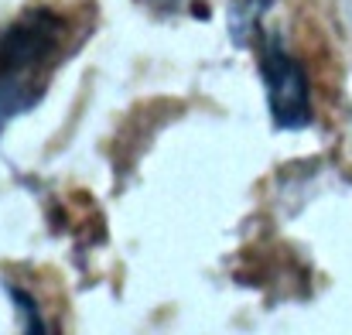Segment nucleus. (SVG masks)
<instances>
[{
  "label": "nucleus",
  "mask_w": 352,
  "mask_h": 335,
  "mask_svg": "<svg viewBox=\"0 0 352 335\" xmlns=\"http://www.w3.org/2000/svg\"><path fill=\"white\" fill-rule=\"evenodd\" d=\"M10 294H14L17 312H24V335H45V322H41V315H38L34 301H31L24 291H17V288H10Z\"/></svg>",
  "instance_id": "obj_3"
},
{
  "label": "nucleus",
  "mask_w": 352,
  "mask_h": 335,
  "mask_svg": "<svg viewBox=\"0 0 352 335\" xmlns=\"http://www.w3.org/2000/svg\"><path fill=\"white\" fill-rule=\"evenodd\" d=\"M260 76L267 83V100L277 127H305L311 120V93H308V76L291 58L284 41L277 34L260 38Z\"/></svg>",
  "instance_id": "obj_2"
},
{
  "label": "nucleus",
  "mask_w": 352,
  "mask_h": 335,
  "mask_svg": "<svg viewBox=\"0 0 352 335\" xmlns=\"http://www.w3.org/2000/svg\"><path fill=\"white\" fill-rule=\"evenodd\" d=\"M65 38V21L55 10H28L0 28V123L34 107Z\"/></svg>",
  "instance_id": "obj_1"
}]
</instances>
